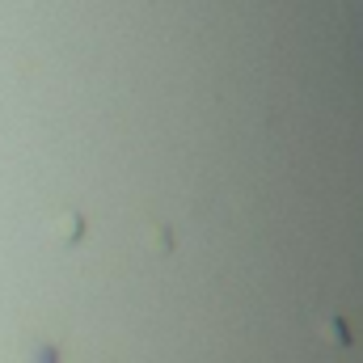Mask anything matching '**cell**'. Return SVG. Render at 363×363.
I'll use <instances>...</instances> for the list:
<instances>
[{
    "mask_svg": "<svg viewBox=\"0 0 363 363\" xmlns=\"http://www.w3.org/2000/svg\"><path fill=\"white\" fill-rule=\"evenodd\" d=\"M42 363H56V351H42Z\"/></svg>",
    "mask_w": 363,
    "mask_h": 363,
    "instance_id": "cell-1",
    "label": "cell"
}]
</instances>
